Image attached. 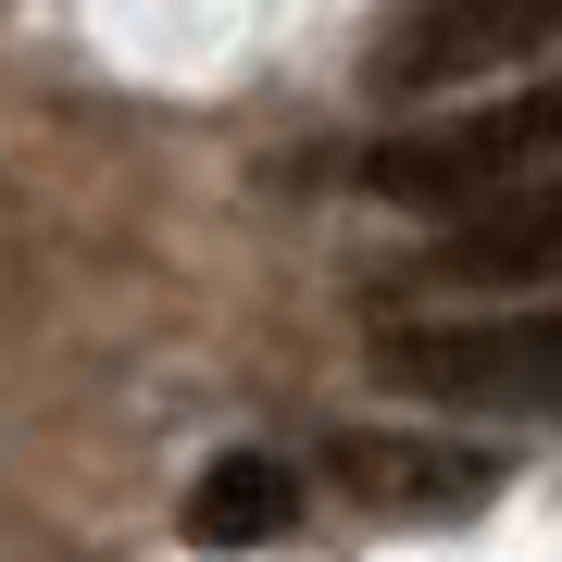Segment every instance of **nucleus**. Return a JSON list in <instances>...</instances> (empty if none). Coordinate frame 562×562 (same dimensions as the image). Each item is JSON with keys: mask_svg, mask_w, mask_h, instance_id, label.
Segmentation results:
<instances>
[{"mask_svg": "<svg viewBox=\"0 0 562 562\" xmlns=\"http://www.w3.org/2000/svg\"><path fill=\"white\" fill-rule=\"evenodd\" d=\"M362 362H375V387H401V401L562 413V301L513 288V313H475V325H375Z\"/></svg>", "mask_w": 562, "mask_h": 562, "instance_id": "obj_1", "label": "nucleus"}, {"mask_svg": "<svg viewBox=\"0 0 562 562\" xmlns=\"http://www.w3.org/2000/svg\"><path fill=\"white\" fill-rule=\"evenodd\" d=\"M525 162H562V63L525 76V88H501V101H475V113L387 125V138L362 150V188L401 201V213H450V201H475V188L525 176Z\"/></svg>", "mask_w": 562, "mask_h": 562, "instance_id": "obj_2", "label": "nucleus"}, {"mask_svg": "<svg viewBox=\"0 0 562 562\" xmlns=\"http://www.w3.org/2000/svg\"><path fill=\"white\" fill-rule=\"evenodd\" d=\"M425 276H438V288H487V301H513V288H562V162H525V176L450 201Z\"/></svg>", "mask_w": 562, "mask_h": 562, "instance_id": "obj_3", "label": "nucleus"}, {"mask_svg": "<svg viewBox=\"0 0 562 562\" xmlns=\"http://www.w3.org/2000/svg\"><path fill=\"white\" fill-rule=\"evenodd\" d=\"M562 50V0H425L401 38L375 50V101H438L462 76H513Z\"/></svg>", "mask_w": 562, "mask_h": 562, "instance_id": "obj_4", "label": "nucleus"}, {"mask_svg": "<svg viewBox=\"0 0 562 562\" xmlns=\"http://www.w3.org/2000/svg\"><path fill=\"white\" fill-rule=\"evenodd\" d=\"M325 487H350V501H375V513H475L487 487H501V462L450 450V438H413V425H362V438L325 450Z\"/></svg>", "mask_w": 562, "mask_h": 562, "instance_id": "obj_5", "label": "nucleus"}, {"mask_svg": "<svg viewBox=\"0 0 562 562\" xmlns=\"http://www.w3.org/2000/svg\"><path fill=\"white\" fill-rule=\"evenodd\" d=\"M301 525V475H288L276 450H225L201 487H188V538L201 550H262Z\"/></svg>", "mask_w": 562, "mask_h": 562, "instance_id": "obj_6", "label": "nucleus"}]
</instances>
